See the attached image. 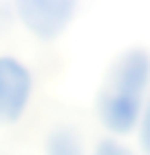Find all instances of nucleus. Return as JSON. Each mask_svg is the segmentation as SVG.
<instances>
[{
    "label": "nucleus",
    "instance_id": "nucleus-1",
    "mask_svg": "<svg viewBox=\"0 0 150 155\" xmlns=\"http://www.w3.org/2000/svg\"><path fill=\"white\" fill-rule=\"evenodd\" d=\"M150 93V51L128 47L108 64L95 95V115L108 137L132 135Z\"/></svg>",
    "mask_w": 150,
    "mask_h": 155
},
{
    "label": "nucleus",
    "instance_id": "nucleus-2",
    "mask_svg": "<svg viewBox=\"0 0 150 155\" xmlns=\"http://www.w3.org/2000/svg\"><path fill=\"white\" fill-rule=\"evenodd\" d=\"M13 20L40 42H55L73 25L77 2L73 0H16Z\"/></svg>",
    "mask_w": 150,
    "mask_h": 155
},
{
    "label": "nucleus",
    "instance_id": "nucleus-3",
    "mask_svg": "<svg viewBox=\"0 0 150 155\" xmlns=\"http://www.w3.org/2000/svg\"><path fill=\"white\" fill-rule=\"evenodd\" d=\"M35 95L31 67L13 53H0V126H16L29 113Z\"/></svg>",
    "mask_w": 150,
    "mask_h": 155
},
{
    "label": "nucleus",
    "instance_id": "nucleus-4",
    "mask_svg": "<svg viewBox=\"0 0 150 155\" xmlns=\"http://www.w3.org/2000/svg\"><path fill=\"white\" fill-rule=\"evenodd\" d=\"M44 155H91V151L77 126L55 124L44 137Z\"/></svg>",
    "mask_w": 150,
    "mask_h": 155
},
{
    "label": "nucleus",
    "instance_id": "nucleus-5",
    "mask_svg": "<svg viewBox=\"0 0 150 155\" xmlns=\"http://www.w3.org/2000/svg\"><path fill=\"white\" fill-rule=\"evenodd\" d=\"M91 155H139V153L135 151L130 144H126L124 140L106 135L91 149Z\"/></svg>",
    "mask_w": 150,
    "mask_h": 155
},
{
    "label": "nucleus",
    "instance_id": "nucleus-6",
    "mask_svg": "<svg viewBox=\"0 0 150 155\" xmlns=\"http://www.w3.org/2000/svg\"><path fill=\"white\" fill-rule=\"evenodd\" d=\"M135 135H137V153L150 155V93H148V100L144 104V111H141L139 124L135 129Z\"/></svg>",
    "mask_w": 150,
    "mask_h": 155
}]
</instances>
